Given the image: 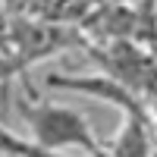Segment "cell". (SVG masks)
Masks as SVG:
<instances>
[{"mask_svg": "<svg viewBox=\"0 0 157 157\" xmlns=\"http://www.w3.org/2000/svg\"><path fill=\"white\" fill-rule=\"evenodd\" d=\"M16 75H22V66L16 63V57H13L6 47H0V88L6 82H13Z\"/></svg>", "mask_w": 157, "mask_h": 157, "instance_id": "obj_7", "label": "cell"}, {"mask_svg": "<svg viewBox=\"0 0 157 157\" xmlns=\"http://www.w3.org/2000/svg\"><path fill=\"white\" fill-rule=\"evenodd\" d=\"M0 154H44L32 138H22L16 132H10L6 126H0Z\"/></svg>", "mask_w": 157, "mask_h": 157, "instance_id": "obj_5", "label": "cell"}, {"mask_svg": "<svg viewBox=\"0 0 157 157\" xmlns=\"http://www.w3.org/2000/svg\"><path fill=\"white\" fill-rule=\"evenodd\" d=\"M10 25H13L10 10H6L3 0H0V47H6V41H10Z\"/></svg>", "mask_w": 157, "mask_h": 157, "instance_id": "obj_8", "label": "cell"}, {"mask_svg": "<svg viewBox=\"0 0 157 157\" xmlns=\"http://www.w3.org/2000/svg\"><path fill=\"white\" fill-rule=\"evenodd\" d=\"M110 154H151V135L145 126V113H126V123L120 129L113 145H104Z\"/></svg>", "mask_w": 157, "mask_h": 157, "instance_id": "obj_4", "label": "cell"}, {"mask_svg": "<svg viewBox=\"0 0 157 157\" xmlns=\"http://www.w3.org/2000/svg\"><path fill=\"white\" fill-rule=\"evenodd\" d=\"M19 116L29 126V138L44 154H54V151L104 154V145L94 138L88 120L72 107L44 104V101H19Z\"/></svg>", "mask_w": 157, "mask_h": 157, "instance_id": "obj_1", "label": "cell"}, {"mask_svg": "<svg viewBox=\"0 0 157 157\" xmlns=\"http://www.w3.org/2000/svg\"><path fill=\"white\" fill-rule=\"evenodd\" d=\"M75 44H82L75 29H69L66 22H54V19H32V16H16L10 25V41H6V50L16 63L22 66H32V63L44 60V57H54V54H63Z\"/></svg>", "mask_w": 157, "mask_h": 157, "instance_id": "obj_2", "label": "cell"}, {"mask_svg": "<svg viewBox=\"0 0 157 157\" xmlns=\"http://www.w3.org/2000/svg\"><path fill=\"white\" fill-rule=\"evenodd\" d=\"M13 16H47L54 0H3Z\"/></svg>", "mask_w": 157, "mask_h": 157, "instance_id": "obj_6", "label": "cell"}, {"mask_svg": "<svg viewBox=\"0 0 157 157\" xmlns=\"http://www.w3.org/2000/svg\"><path fill=\"white\" fill-rule=\"evenodd\" d=\"M44 82L50 88H60V91H78V94H88V98H98V101H107L113 107H123L126 113H145L141 104L135 101L132 88L126 82H120L116 75H63V72H50Z\"/></svg>", "mask_w": 157, "mask_h": 157, "instance_id": "obj_3", "label": "cell"}]
</instances>
